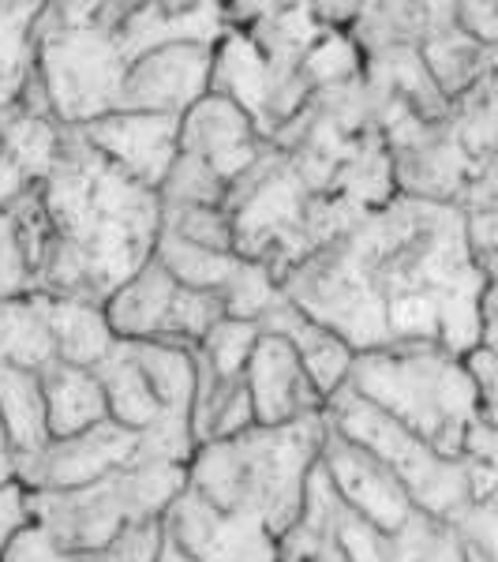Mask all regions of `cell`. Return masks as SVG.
I'll return each instance as SVG.
<instances>
[{
  "instance_id": "6da1fadb",
  "label": "cell",
  "mask_w": 498,
  "mask_h": 562,
  "mask_svg": "<svg viewBox=\"0 0 498 562\" xmlns=\"http://www.w3.org/2000/svg\"><path fill=\"white\" fill-rule=\"evenodd\" d=\"M484 285L468 214L394 195L301 262L282 293L352 352L428 341L468 357L484 338Z\"/></svg>"
},
{
  "instance_id": "7a4b0ae2",
  "label": "cell",
  "mask_w": 498,
  "mask_h": 562,
  "mask_svg": "<svg viewBox=\"0 0 498 562\" xmlns=\"http://www.w3.org/2000/svg\"><path fill=\"white\" fill-rule=\"evenodd\" d=\"M53 225L34 293L105 304L154 259L161 195L90 147L79 128L60 132V150L42 184Z\"/></svg>"
},
{
  "instance_id": "3957f363",
  "label": "cell",
  "mask_w": 498,
  "mask_h": 562,
  "mask_svg": "<svg viewBox=\"0 0 498 562\" xmlns=\"http://www.w3.org/2000/svg\"><path fill=\"white\" fill-rule=\"evenodd\" d=\"M326 431L330 424L319 413L285 428H251L233 439L203 442L188 465V487L217 510L282 540L304 510Z\"/></svg>"
},
{
  "instance_id": "277c9868",
  "label": "cell",
  "mask_w": 498,
  "mask_h": 562,
  "mask_svg": "<svg viewBox=\"0 0 498 562\" xmlns=\"http://www.w3.org/2000/svg\"><path fill=\"white\" fill-rule=\"evenodd\" d=\"M349 390L409 428L442 458H465L468 439L479 428L476 383L465 357L428 341L356 352Z\"/></svg>"
},
{
  "instance_id": "5b68a950",
  "label": "cell",
  "mask_w": 498,
  "mask_h": 562,
  "mask_svg": "<svg viewBox=\"0 0 498 562\" xmlns=\"http://www.w3.org/2000/svg\"><path fill=\"white\" fill-rule=\"evenodd\" d=\"M128 4H45L38 20V79L60 128H87L116 113L128 57L116 42Z\"/></svg>"
},
{
  "instance_id": "8992f818",
  "label": "cell",
  "mask_w": 498,
  "mask_h": 562,
  "mask_svg": "<svg viewBox=\"0 0 498 562\" xmlns=\"http://www.w3.org/2000/svg\"><path fill=\"white\" fill-rule=\"evenodd\" d=\"M188 487L184 465L135 461L121 473L76 492H26L31 521L65 551H98L143 521H161Z\"/></svg>"
},
{
  "instance_id": "52a82bcc",
  "label": "cell",
  "mask_w": 498,
  "mask_h": 562,
  "mask_svg": "<svg viewBox=\"0 0 498 562\" xmlns=\"http://www.w3.org/2000/svg\"><path fill=\"white\" fill-rule=\"evenodd\" d=\"M326 424L383 461L405 484L420 514L442 525H454L468 510V503H473V465L465 458H442L434 447L416 439L409 428H401L383 409L364 402L356 390L346 386L326 402Z\"/></svg>"
},
{
  "instance_id": "ba28073f",
  "label": "cell",
  "mask_w": 498,
  "mask_h": 562,
  "mask_svg": "<svg viewBox=\"0 0 498 562\" xmlns=\"http://www.w3.org/2000/svg\"><path fill=\"white\" fill-rule=\"evenodd\" d=\"M214 49L206 42H177L150 49L128 65L116 113H161L184 116L211 94Z\"/></svg>"
},
{
  "instance_id": "9c48e42d",
  "label": "cell",
  "mask_w": 498,
  "mask_h": 562,
  "mask_svg": "<svg viewBox=\"0 0 498 562\" xmlns=\"http://www.w3.org/2000/svg\"><path fill=\"white\" fill-rule=\"evenodd\" d=\"M143 431H128L105 420L98 428L71 439H53L34 461L20 469V484L26 492H76L98 480L121 473L139 461Z\"/></svg>"
},
{
  "instance_id": "30bf717a",
  "label": "cell",
  "mask_w": 498,
  "mask_h": 562,
  "mask_svg": "<svg viewBox=\"0 0 498 562\" xmlns=\"http://www.w3.org/2000/svg\"><path fill=\"white\" fill-rule=\"evenodd\" d=\"M319 465L326 469V476H330L341 503H346L356 518H364L367 525H375L378 532H386V537L401 532L405 525L420 514L412 506L409 492H405V484L383 465V461L375 454H367L364 447H356V442H349L346 435H338L333 428L326 431Z\"/></svg>"
},
{
  "instance_id": "8fae6325",
  "label": "cell",
  "mask_w": 498,
  "mask_h": 562,
  "mask_svg": "<svg viewBox=\"0 0 498 562\" xmlns=\"http://www.w3.org/2000/svg\"><path fill=\"white\" fill-rule=\"evenodd\" d=\"M267 147L270 143L262 139L256 121L217 90L180 116V150L203 158L229 188L256 166Z\"/></svg>"
},
{
  "instance_id": "7c38bea8",
  "label": "cell",
  "mask_w": 498,
  "mask_h": 562,
  "mask_svg": "<svg viewBox=\"0 0 498 562\" xmlns=\"http://www.w3.org/2000/svg\"><path fill=\"white\" fill-rule=\"evenodd\" d=\"M161 521L169 537L199 562H278V540L267 529L217 510L192 487L177 495Z\"/></svg>"
},
{
  "instance_id": "4fadbf2b",
  "label": "cell",
  "mask_w": 498,
  "mask_h": 562,
  "mask_svg": "<svg viewBox=\"0 0 498 562\" xmlns=\"http://www.w3.org/2000/svg\"><path fill=\"white\" fill-rule=\"evenodd\" d=\"M244 386H248L259 428H285V424H296L304 416L326 413V402L307 379L301 352L278 334L259 338L248 371H244Z\"/></svg>"
},
{
  "instance_id": "5bb4252c",
  "label": "cell",
  "mask_w": 498,
  "mask_h": 562,
  "mask_svg": "<svg viewBox=\"0 0 498 562\" xmlns=\"http://www.w3.org/2000/svg\"><path fill=\"white\" fill-rule=\"evenodd\" d=\"M90 147L102 150L113 166L158 192L180 154V116L161 113H109L79 128Z\"/></svg>"
},
{
  "instance_id": "9a60e30c",
  "label": "cell",
  "mask_w": 498,
  "mask_h": 562,
  "mask_svg": "<svg viewBox=\"0 0 498 562\" xmlns=\"http://www.w3.org/2000/svg\"><path fill=\"white\" fill-rule=\"evenodd\" d=\"M476 173V158L465 150L457 132L450 128V116L431 124L412 147L394 154L397 195H412L423 203H450L461 206L468 180Z\"/></svg>"
},
{
  "instance_id": "2e32d148",
  "label": "cell",
  "mask_w": 498,
  "mask_h": 562,
  "mask_svg": "<svg viewBox=\"0 0 498 562\" xmlns=\"http://www.w3.org/2000/svg\"><path fill=\"white\" fill-rule=\"evenodd\" d=\"M420 57L431 71L434 87L454 105L495 68L498 45L487 49L476 38H468L457 26V4H428V31L420 38Z\"/></svg>"
},
{
  "instance_id": "e0dca14e",
  "label": "cell",
  "mask_w": 498,
  "mask_h": 562,
  "mask_svg": "<svg viewBox=\"0 0 498 562\" xmlns=\"http://www.w3.org/2000/svg\"><path fill=\"white\" fill-rule=\"evenodd\" d=\"M53 244V225L42 203V188L0 211V301L31 296Z\"/></svg>"
},
{
  "instance_id": "ac0fdd59",
  "label": "cell",
  "mask_w": 498,
  "mask_h": 562,
  "mask_svg": "<svg viewBox=\"0 0 498 562\" xmlns=\"http://www.w3.org/2000/svg\"><path fill=\"white\" fill-rule=\"evenodd\" d=\"M259 330L278 334V338H285L288 346L301 352L307 379H312L315 390L322 394V402H330L338 390L349 386V371H352L356 352H352L338 334H330L326 326L307 319V315L288 301V296H282V304H274L267 315H262Z\"/></svg>"
},
{
  "instance_id": "d6986e66",
  "label": "cell",
  "mask_w": 498,
  "mask_h": 562,
  "mask_svg": "<svg viewBox=\"0 0 498 562\" xmlns=\"http://www.w3.org/2000/svg\"><path fill=\"white\" fill-rule=\"evenodd\" d=\"M465 461L473 465V503L454 521L465 562H498V435L479 420Z\"/></svg>"
},
{
  "instance_id": "ffe728a7",
  "label": "cell",
  "mask_w": 498,
  "mask_h": 562,
  "mask_svg": "<svg viewBox=\"0 0 498 562\" xmlns=\"http://www.w3.org/2000/svg\"><path fill=\"white\" fill-rule=\"evenodd\" d=\"M177 293V278L158 259H150L128 285H121L105 301L109 326L121 341H166Z\"/></svg>"
},
{
  "instance_id": "44dd1931",
  "label": "cell",
  "mask_w": 498,
  "mask_h": 562,
  "mask_svg": "<svg viewBox=\"0 0 498 562\" xmlns=\"http://www.w3.org/2000/svg\"><path fill=\"white\" fill-rule=\"evenodd\" d=\"M38 296V293H31ZM45 319H49L53 341H57V360L76 368H102L121 338L113 334L105 315V304L98 301H71V296H38Z\"/></svg>"
},
{
  "instance_id": "7402d4cb",
  "label": "cell",
  "mask_w": 498,
  "mask_h": 562,
  "mask_svg": "<svg viewBox=\"0 0 498 562\" xmlns=\"http://www.w3.org/2000/svg\"><path fill=\"white\" fill-rule=\"evenodd\" d=\"M42 390L53 439H71V435H83L109 420L105 390L98 371L57 360V364L42 371Z\"/></svg>"
},
{
  "instance_id": "603a6c76",
  "label": "cell",
  "mask_w": 498,
  "mask_h": 562,
  "mask_svg": "<svg viewBox=\"0 0 498 562\" xmlns=\"http://www.w3.org/2000/svg\"><path fill=\"white\" fill-rule=\"evenodd\" d=\"M45 4L0 0V109L15 113L38 76V20Z\"/></svg>"
},
{
  "instance_id": "cb8c5ba5",
  "label": "cell",
  "mask_w": 498,
  "mask_h": 562,
  "mask_svg": "<svg viewBox=\"0 0 498 562\" xmlns=\"http://www.w3.org/2000/svg\"><path fill=\"white\" fill-rule=\"evenodd\" d=\"M0 420H4L8 439L20 454V469L49 447L53 435L38 371L0 368Z\"/></svg>"
},
{
  "instance_id": "d4e9b609",
  "label": "cell",
  "mask_w": 498,
  "mask_h": 562,
  "mask_svg": "<svg viewBox=\"0 0 498 562\" xmlns=\"http://www.w3.org/2000/svg\"><path fill=\"white\" fill-rule=\"evenodd\" d=\"M57 364V341L45 319L38 296H8L0 301V368L42 371Z\"/></svg>"
},
{
  "instance_id": "484cf974",
  "label": "cell",
  "mask_w": 498,
  "mask_h": 562,
  "mask_svg": "<svg viewBox=\"0 0 498 562\" xmlns=\"http://www.w3.org/2000/svg\"><path fill=\"white\" fill-rule=\"evenodd\" d=\"M105 390V405H109V420L121 424L128 431H150L161 420V402L154 394V386L143 375L139 360L132 357L128 341L113 349V357L102 368H94Z\"/></svg>"
},
{
  "instance_id": "4316f807",
  "label": "cell",
  "mask_w": 498,
  "mask_h": 562,
  "mask_svg": "<svg viewBox=\"0 0 498 562\" xmlns=\"http://www.w3.org/2000/svg\"><path fill=\"white\" fill-rule=\"evenodd\" d=\"M154 259L177 278V285L195 289V293H222L240 267V256H222V251L199 248V244L180 240L166 229H161V237H158Z\"/></svg>"
},
{
  "instance_id": "83f0119b",
  "label": "cell",
  "mask_w": 498,
  "mask_h": 562,
  "mask_svg": "<svg viewBox=\"0 0 498 562\" xmlns=\"http://www.w3.org/2000/svg\"><path fill=\"white\" fill-rule=\"evenodd\" d=\"M450 128L476 161L498 147V60L465 98L450 105Z\"/></svg>"
},
{
  "instance_id": "f1b7e54d",
  "label": "cell",
  "mask_w": 498,
  "mask_h": 562,
  "mask_svg": "<svg viewBox=\"0 0 498 562\" xmlns=\"http://www.w3.org/2000/svg\"><path fill=\"white\" fill-rule=\"evenodd\" d=\"M158 195H161V206H214V211H225L229 184H225L203 158L180 150L166 184L158 188Z\"/></svg>"
},
{
  "instance_id": "f546056e",
  "label": "cell",
  "mask_w": 498,
  "mask_h": 562,
  "mask_svg": "<svg viewBox=\"0 0 498 562\" xmlns=\"http://www.w3.org/2000/svg\"><path fill=\"white\" fill-rule=\"evenodd\" d=\"M217 296H222L225 315H229V319L259 323L262 315L270 312V307L282 304L285 293H282V281L270 274V270L262 267V262L240 256L237 274L229 278V285H225Z\"/></svg>"
},
{
  "instance_id": "4dcf8cb0",
  "label": "cell",
  "mask_w": 498,
  "mask_h": 562,
  "mask_svg": "<svg viewBox=\"0 0 498 562\" xmlns=\"http://www.w3.org/2000/svg\"><path fill=\"white\" fill-rule=\"evenodd\" d=\"M259 338H262L259 323H244V319H229V315H225V319L214 323V330L203 338L199 352H203L206 364L217 371V379L233 383V379H244Z\"/></svg>"
},
{
  "instance_id": "1f68e13d",
  "label": "cell",
  "mask_w": 498,
  "mask_h": 562,
  "mask_svg": "<svg viewBox=\"0 0 498 562\" xmlns=\"http://www.w3.org/2000/svg\"><path fill=\"white\" fill-rule=\"evenodd\" d=\"M161 229L188 244H199V248L237 256L233 217L225 211H214V206H161Z\"/></svg>"
},
{
  "instance_id": "d6a6232c",
  "label": "cell",
  "mask_w": 498,
  "mask_h": 562,
  "mask_svg": "<svg viewBox=\"0 0 498 562\" xmlns=\"http://www.w3.org/2000/svg\"><path fill=\"white\" fill-rule=\"evenodd\" d=\"M161 540H166V521H143L98 551H76V555L68 551L65 562H158Z\"/></svg>"
},
{
  "instance_id": "836d02e7",
  "label": "cell",
  "mask_w": 498,
  "mask_h": 562,
  "mask_svg": "<svg viewBox=\"0 0 498 562\" xmlns=\"http://www.w3.org/2000/svg\"><path fill=\"white\" fill-rule=\"evenodd\" d=\"M468 371L476 383V402H479V420L498 435V357L491 349H473L465 357Z\"/></svg>"
},
{
  "instance_id": "e575fe53",
  "label": "cell",
  "mask_w": 498,
  "mask_h": 562,
  "mask_svg": "<svg viewBox=\"0 0 498 562\" xmlns=\"http://www.w3.org/2000/svg\"><path fill=\"white\" fill-rule=\"evenodd\" d=\"M461 211L465 214H491L498 211V147L487 150L476 161V173L468 180L465 195H461Z\"/></svg>"
},
{
  "instance_id": "d590c367",
  "label": "cell",
  "mask_w": 498,
  "mask_h": 562,
  "mask_svg": "<svg viewBox=\"0 0 498 562\" xmlns=\"http://www.w3.org/2000/svg\"><path fill=\"white\" fill-rule=\"evenodd\" d=\"M65 559H68V551L34 521L26 525L20 537L4 548V555H0V562H65Z\"/></svg>"
},
{
  "instance_id": "8d00e7d4",
  "label": "cell",
  "mask_w": 498,
  "mask_h": 562,
  "mask_svg": "<svg viewBox=\"0 0 498 562\" xmlns=\"http://www.w3.org/2000/svg\"><path fill=\"white\" fill-rule=\"evenodd\" d=\"M468 244L487 281H498V211L468 214Z\"/></svg>"
},
{
  "instance_id": "74e56055",
  "label": "cell",
  "mask_w": 498,
  "mask_h": 562,
  "mask_svg": "<svg viewBox=\"0 0 498 562\" xmlns=\"http://www.w3.org/2000/svg\"><path fill=\"white\" fill-rule=\"evenodd\" d=\"M457 26L479 45H498V0H465L457 4Z\"/></svg>"
},
{
  "instance_id": "f35d334b",
  "label": "cell",
  "mask_w": 498,
  "mask_h": 562,
  "mask_svg": "<svg viewBox=\"0 0 498 562\" xmlns=\"http://www.w3.org/2000/svg\"><path fill=\"white\" fill-rule=\"evenodd\" d=\"M31 525V506H26L23 484H0V555L20 532Z\"/></svg>"
},
{
  "instance_id": "ab89813d",
  "label": "cell",
  "mask_w": 498,
  "mask_h": 562,
  "mask_svg": "<svg viewBox=\"0 0 498 562\" xmlns=\"http://www.w3.org/2000/svg\"><path fill=\"white\" fill-rule=\"evenodd\" d=\"M0 484H20V454L8 439L4 420H0Z\"/></svg>"
},
{
  "instance_id": "60d3db41",
  "label": "cell",
  "mask_w": 498,
  "mask_h": 562,
  "mask_svg": "<svg viewBox=\"0 0 498 562\" xmlns=\"http://www.w3.org/2000/svg\"><path fill=\"white\" fill-rule=\"evenodd\" d=\"M479 315H484V323H498V281H487V285H484V301H479Z\"/></svg>"
},
{
  "instance_id": "b9f144b4",
  "label": "cell",
  "mask_w": 498,
  "mask_h": 562,
  "mask_svg": "<svg viewBox=\"0 0 498 562\" xmlns=\"http://www.w3.org/2000/svg\"><path fill=\"white\" fill-rule=\"evenodd\" d=\"M158 562H199V559L188 555V551L180 548V543L166 532V540H161V551H158Z\"/></svg>"
},
{
  "instance_id": "7bdbcfd3",
  "label": "cell",
  "mask_w": 498,
  "mask_h": 562,
  "mask_svg": "<svg viewBox=\"0 0 498 562\" xmlns=\"http://www.w3.org/2000/svg\"><path fill=\"white\" fill-rule=\"evenodd\" d=\"M479 346L491 349L498 357V323H484V338H479Z\"/></svg>"
},
{
  "instance_id": "ee69618b",
  "label": "cell",
  "mask_w": 498,
  "mask_h": 562,
  "mask_svg": "<svg viewBox=\"0 0 498 562\" xmlns=\"http://www.w3.org/2000/svg\"><path fill=\"white\" fill-rule=\"evenodd\" d=\"M12 116H15V113H4V109H0V132H4L8 124H12Z\"/></svg>"
}]
</instances>
